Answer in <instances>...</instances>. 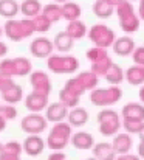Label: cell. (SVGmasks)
<instances>
[{
	"instance_id": "6da1fadb",
	"label": "cell",
	"mask_w": 144,
	"mask_h": 160,
	"mask_svg": "<svg viewBox=\"0 0 144 160\" xmlns=\"http://www.w3.org/2000/svg\"><path fill=\"white\" fill-rule=\"evenodd\" d=\"M115 12L119 19V27L126 34H132V33H137L140 30L141 19H140L138 12L135 11V6L132 5V2L122 0L115 8Z\"/></svg>"
},
{
	"instance_id": "7a4b0ae2",
	"label": "cell",
	"mask_w": 144,
	"mask_h": 160,
	"mask_svg": "<svg viewBox=\"0 0 144 160\" xmlns=\"http://www.w3.org/2000/svg\"><path fill=\"white\" fill-rule=\"evenodd\" d=\"M90 103L98 107H108L116 104L122 98V90L119 86H110L105 89H98L90 92Z\"/></svg>"
},
{
	"instance_id": "3957f363",
	"label": "cell",
	"mask_w": 144,
	"mask_h": 160,
	"mask_svg": "<svg viewBox=\"0 0 144 160\" xmlns=\"http://www.w3.org/2000/svg\"><path fill=\"white\" fill-rule=\"evenodd\" d=\"M79 67V62L71 54H51L47 59V68L54 75L74 73Z\"/></svg>"
},
{
	"instance_id": "277c9868",
	"label": "cell",
	"mask_w": 144,
	"mask_h": 160,
	"mask_svg": "<svg viewBox=\"0 0 144 160\" xmlns=\"http://www.w3.org/2000/svg\"><path fill=\"white\" fill-rule=\"evenodd\" d=\"M87 36H89L90 42L95 44V47L105 48V50L110 48V47L115 44V41H116L115 31H113L110 27H107L105 23H96V25H93V27L89 30Z\"/></svg>"
},
{
	"instance_id": "5b68a950",
	"label": "cell",
	"mask_w": 144,
	"mask_h": 160,
	"mask_svg": "<svg viewBox=\"0 0 144 160\" xmlns=\"http://www.w3.org/2000/svg\"><path fill=\"white\" fill-rule=\"evenodd\" d=\"M48 126V120L41 113H28L20 121V129L28 135H39Z\"/></svg>"
},
{
	"instance_id": "8992f818",
	"label": "cell",
	"mask_w": 144,
	"mask_h": 160,
	"mask_svg": "<svg viewBox=\"0 0 144 160\" xmlns=\"http://www.w3.org/2000/svg\"><path fill=\"white\" fill-rule=\"evenodd\" d=\"M30 82H31V92L41 93V95H50L51 92V81L45 72L42 70H34L30 75Z\"/></svg>"
},
{
	"instance_id": "52a82bcc",
	"label": "cell",
	"mask_w": 144,
	"mask_h": 160,
	"mask_svg": "<svg viewBox=\"0 0 144 160\" xmlns=\"http://www.w3.org/2000/svg\"><path fill=\"white\" fill-rule=\"evenodd\" d=\"M54 52V44L48 38H36L30 44V53L39 59H48Z\"/></svg>"
},
{
	"instance_id": "ba28073f",
	"label": "cell",
	"mask_w": 144,
	"mask_h": 160,
	"mask_svg": "<svg viewBox=\"0 0 144 160\" xmlns=\"http://www.w3.org/2000/svg\"><path fill=\"white\" fill-rule=\"evenodd\" d=\"M68 112H70V109L65 106V104H62L60 101H57V103H51V104H48V107L45 109V118H47L50 123H60V121H64L67 117H68Z\"/></svg>"
},
{
	"instance_id": "9c48e42d",
	"label": "cell",
	"mask_w": 144,
	"mask_h": 160,
	"mask_svg": "<svg viewBox=\"0 0 144 160\" xmlns=\"http://www.w3.org/2000/svg\"><path fill=\"white\" fill-rule=\"evenodd\" d=\"M135 48H137V44H135V41L130 36L116 38L115 44L112 45L113 53L118 54V56H132L133 52H135Z\"/></svg>"
},
{
	"instance_id": "30bf717a",
	"label": "cell",
	"mask_w": 144,
	"mask_h": 160,
	"mask_svg": "<svg viewBox=\"0 0 144 160\" xmlns=\"http://www.w3.org/2000/svg\"><path fill=\"white\" fill-rule=\"evenodd\" d=\"M25 107L33 113H39L41 110H45L48 107V97L31 92L25 97Z\"/></svg>"
},
{
	"instance_id": "8fae6325",
	"label": "cell",
	"mask_w": 144,
	"mask_h": 160,
	"mask_svg": "<svg viewBox=\"0 0 144 160\" xmlns=\"http://www.w3.org/2000/svg\"><path fill=\"white\" fill-rule=\"evenodd\" d=\"M3 33H5V36H6L9 41H12V42H20V41L26 39L25 34H23L20 20H16V19H9V20L5 22Z\"/></svg>"
},
{
	"instance_id": "7c38bea8",
	"label": "cell",
	"mask_w": 144,
	"mask_h": 160,
	"mask_svg": "<svg viewBox=\"0 0 144 160\" xmlns=\"http://www.w3.org/2000/svg\"><path fill=\"white\" fill-rule=\"evenodd\" d=\"M23 152L28 154L30 157H36L39 156L44 149H45V142L39 137V135H28L25 140H23Z\"/></svg>"
},
{
	"instance_id": "4fadbf2b",
	"label": "cell",
	"mask_w": 144,
	"mask_h": 160,
	"mask_svg": "<svg viewBox=\"0 0 144 160\" xmlns=\"http://www.w3.org/2000/svg\"><path fill=\"white\" fill-rule=\"evenodd\" d=\"M112 146L115 149V152L119 156V154H127L130 152L132 146H133V138L130 134L124 132V134H116L113 142H112Z\"/></svg>"
},
{
	"instance_id": "5bb4252c",
	"label": "cell",
	"mask_w": 144,
	"mask_h": 160,
	"mask_svg": "<svg viewBox=\"0 0 144 160\" xmlns=\"http://www.w3.org/2000/svg\"><path fill=\"white\" fill-rule=\"evenodd\" d=\"M70 142H71V145H73V148H76V149H82V151H87V149H93V146H95V138H93V135L92 134H89V132H76V134H73L71 135V138H70Z\"/></svg>"
},
{
	"instance_id": "9a60e30c",
	"label": "cell",
	"mask_w": 144,
	"mask_h": 160,
	"mask_svg": "<svg viewBox=\"0 0 144 160\" xmlns=\"http://www.w3.org/2000/svg\"><path fill=\"white\" fill-rule=\"evenodd\" d=\"M67 121L71 128H82L87 121H89V112L84 107H73L68 112Z\"/></svg>"
},
{
	"instance_id": "2e32d148",
	"label": "cell",
	"mask_w": 144,
	"mask_h": 160,
	"mask_svg": "<svg viewBox=\"0 0 144 160\" xmlns=\"http://www.w3.org/2000/svg\"><path fill=\"white\" fill-rule=\"evenodd\" d=\"M92 152H93V157H96L98 160H116V156H118L115 152L112 143H107V142L96 143Z\"/></svg>"
},
{
	"instance_id": "e0dca14e",
	"label": "cell",
	"mask_w": 144,
	"mask_h": 160,
	"mask_svg": "<svg viewBox=\"0 0 144 160\" xmlns=\"http://www.w3.org/2000/svg\"><path fill=\"white\" fill-rule=\"evenodd\" d=\"M121 117L144 121V104L143 103H127V104H124L121 109Z\"/></svg>"
},
{
	"instance_id": "ac0fdd59",
	"label": "cell",
	"mask_w": 144,
	"mask_h": 160,
	"mask_svg": "<svg viewBox=\"0 0 144 160\" xmlns=\"http://www.w3.org/2000/svg\"><path fill=\"white\" fill-rule=\"evenodd\" d=\"M54 50H57L59 53H68L71 48H73V44L74 41L68 36V33L64 30V31H59L56 36H54Z\"/></svg>"
},
{
	"instance_id": "d6986e66",
	"label": "cell",
	"mask_w": 144,
	"mask_h": 160,
	"mask_svg": "<svg viewBox=\"0 0 144 160\" xmlns=\"http://www.w3.org/2000/svg\"><path fill=\"white\" fill-rule=\"evenodd\" d=\"M65 31L68 33V36H70L73 41H79V39H82L84 36H87V33H89L87 25H85L82 20H73V22H68Z\"/></svg>"
},
{
	"instance_id": "ffe728a7",
	"label": "cell",
	"mask_w": 144,
	"mask_h": 160,
	"mask_svg": "<svg viewBox=\"0 0 144 160\" xmlns=\"http://www.w3.org/2000/svg\"><path fill=\"white\" fill-rule=\"evenodd\" d=\"M20 12L26 19H34L36 16L42 14V5L39 0H23L20 3Z\"/></svg>"
},
{
	"instance_id": "44dd1931",
	"label": "cell",
	"mask_w": 144,
	"mask_h": 160,
	"mask_svg": "<svg viewBox=\"0 0 144 160\" xmlns=\"http://www.w3.org/2000/svg\"><path fill=\"white\" fill-rule=\"evenodd\" d=\"M126 81L130 86H144V67L133 64L126 70Z\"/></svg>"
},
{
	"instance_id": "7402d4cb",
	"label": "cell",
	"mask_w": 144,
	"mask_h": 160,
	"mask_svg": "<svg viewBox=\"0 0 144 160\" xmlns=\"http://www.w3.org/2000/svg\"><path fill=\"white\" fill-rule=\"evenodd\" d=\"M20 12V3L16 0H0V16L5 19H14Z\"/></svg>"
},
{
	"instance_id": "603a6c76",
	"label": "cell",
	"mask_w": 144,
	"mask_h": 160,
	"mask_svg": "<svg viewBox=\"0 0 144 160\" xmlns=\"http://www.w3.org/2000/svg\"><path fill=\"white\" fill-rule=\"evenodd\" d=\"M62 6V17L67 20V22H73V20H79L81 14H82V9L78 3L74 2H67Z\"/></svg>"
},
{
	"instance_id": "cb8c5ba5",
	"label": "cell",
	"mask_w": 144,
	"mask_h": 160,
	"mask_svg": "<svg viewBox=\"0 0 144 160\" xmlns=\"http://www.w3.org/2000/svg\"><path fill=\"white\" fill-rule=\"evenodd\" d=\"M104 78H105V81H107L108 84H112V86H119V84L126 79V70H122L121 65H118V64L113 62V65L110 67V70L107 72V75H105Z\"/></svg>"
},
{
	"instance_id": "d4e9b609",
	"label": "cell",
	"mask_w": 144,
	"mask_h": 160,
	"mask_svg": "<svg viewBox=\"0 0 144 160\" xmlns=\"http://www.w3.org/2000/svg\"><path fill=\"white\" fill-rule=\"evenodd\" d=\"M22 100H23V90H22V87L19 84H14L11 89H8V90H5L2 93V101H5L6 104H12L14 106V104H17Z\"/></svg>"
},
{
	"instance_id": "484cf974",
	"label": "cell",
	"mask_w": 144,
	"mask_h": 160,
	"mask_svg": "<svg viewBox=\"0 0 144 160\" xmlns=\"http://www.w3.org/2000/svg\"><path fill=\"white\" fill-rule=\"evenodd\" d=\"M76 78L82 82V86L85 87V90H87V92L95 90L96 86H98V81H99V76L95 75L92 70H84V72L78 73V75H76Z\"/></svg>"
},
{
	"instance_id": "4316f807",
	"label": "cell",
	"mask_w": 144,
	"mask_h": 160,
	"mask_svg": "<svg viewBox=\"0 0 144 160\" xmlns=\"http://www.w3.org/2000/svg\"><path fill=\"white\" fill-rule=\"evenodd\" d=\"M42 14L47 17L51 23H56L60 19H64L62 17V6L59 3H54V2L53 3H48V5H45L42 8Z\"/></svg>"
},
{
	"instance_id": "83f0119b",
	"label": "cell",
	"mask_w": 144,
	"mask_h": 160,
	"mask_svg": "<svg viewBox=\"0 0 144 160\" xmlns=\"http://www.w3.org/2000/svg\"><path fill=\"white\" fill-rule=\"evenodd\" d=\"M14 64H16V76H26L33 73V64L28 58L17 56L14 58Z\"/></svg>"
},
{
	"instance_id": "f1b7e54d",
	"label": "cell",
	"mask_w": 144,
	"mask_h": 160,
	"mask_svg": "<svg viewBox=\"0 0 144 160\" xmlns=\"http://www.w3.org/2000/svg\"><path fill=\"white\" fill-rule=\"evenodd\" d=\"M92 9H93V14H95L96 17H99V19H108L115 12V8L110 6V5H107L104 0H95Z\"/></svg>"
},
{
	"instance_id": "f546056e",
	"label": "cell",
	"mask_w": 144,
	"mask_h": 160,
	"mask_svg": "<svg viewBox=\"0 0 144 160\" xmlns=\"http://www.w3.org/2000/svg\"><path fill=\"white\" fill-rule=\"evenodd\" d=\"M122 128V121L116 120V121H108V123H101L99 124V132L104 137H113L118 134V131Z\"/></svg>"
},
{
	"instance_id": "4dcf8cb0",
	"label": "cell",
	"mask_w": 144,
	"mask_h": 160,
	"mask_svg": "<svg viewBox=\"0 0 144 160\" xmlns=\"http://www.w3.org/2000/svg\"><path fill=\"white\" fill-rule=\"evenodd\" d=\"M64 89H67L68 92H71L73 95H76V97H82L87 90H85V87L82 86V82L76 78V76H73V78H70V79H67V82L64 84Z\"/></svg>"
},
{
	"instance_id": "1f68e13d",
	"label": "cell",
	"mask_w": 144,
	"mask_h": 160,
	"mask_svg": "<svg viewBox=\"0 0 144 160\" xmlns=\"http://www.w3.org/2000/svg\"><path fill=\"white\" fill-rule=\"evenodd\" d=\"M79 97H76V95H73L71 92H68L67 89H60L59 90V101L62 103V104H65V106L68 107V109H73V107H78L79 104Z\"/></svg>"
},
{
	"instance_id": "d6a6232c",
	"label": "cell",
	"mask_w": 144,
	"mask_h": 160,
	"mask_svg": "<svg viewBox=\"0 0 144 160\" xmlns=\"http://www.w3.org/2000/svg\"><path fill=\"white\" fill-rule=\"evenodd\" d=\"M68 142H70V138H65V137H59V135H51V134H48L47 137V146L50 149H53V151H62L67 145H68Z\"/></svg>"
},
{
	"instance_id": "836d02e7",
	"label": "cell",
	"mask_w": 144,
	"mask_h": 160,
	"mask_svg": "<svg viewBox=\"0 0 144 160\" xmlns=\"http://www.w3.org/2000/svg\"><path fill=\"white\" fill-rule=\"evenodd\" d=\"M112 65H113V61H112L110 56H108V58H105V59H102V61H98L95 64H92V68H90V70H92L95 75H98V76H105Z\"/></svg>"
},
{
	"instance_id": "e575fe53",
	"label": "cell",
	"mask_w": 144,
	"mask_h": 160,
	"mask_svg": "<svg viewBox=\"0 0 144 160\" xmlns=\"http://www.w3.org/2000/svg\"><path fill=\"white\" fill-rule=\"evenodd\" d=\"M50 134L51 135H59V137H65V138H71V126L68 123H56L51 129H50Z\"/></svg>"
},
{
	"instance_id": "d590c367",
	"label": "cell",
	"mask_w": 144,
	"mask_h": 160,
	"mask_svg": "<svg viewBox=\"0 0 144 160\" xmlns=\"http://www.w3.org/2000/svg\"><path fill=\"white\" fill-rule=\"evenodd\" d=\"M144 121L141 120H132V118H122V128L126 129L127 134H140V131L143 129Z\"/></svg>"
},
{
	"instance_id": "8d00e7d4",
	"label": "cell",
	"mask_w": 144,
	"mask_h": 160,
	"mask_svg": "<svg viewBox=\"0 0 144 160\" xmlns=\"http://www.w3.org/2000/svg\"><path fill=\"white\" fill-rule=\"evenodd\" d=\"M87 61H90V64H95L98 61H102L105 58H108V53L105 48H99V47H93V48H89L87 53H85Z\"/></svg>"
},
{
	"instance_id": "74e56055",
	"label": "cell",
	"mask_w": 144,
	"mask_h": 160,
	"mask_svg": "<svg viewBox=\"0 0 144 160\" xmlns=\"http://www.w3.org/2000/svg\"><path fill=\"white\" fill-rule=\"evenodd\" d=\"M96 120L98 123H108V121H116L119 120V113L113 109H104V110H99L98 115H96Z\"/></svg>"
},
{
	"instance_id": "f35d334b",
	"label": "cell",
	"mask_w": 144,
	"mask_h": 160,
	"mask_svg": "<svg viewBox=\"0 0 144 160\" xmlns=\"http://www.w3.org/2000/svg\"><path fill=\"white\" fill-rule=\"evenodd\" d=\"M0 75L8 76V78H14L16 76V64L14 59H2L0 61Z\"/></svg>"
},
{
	"instance_id": "ab89813d",
	"label": "cell",
	"mask_w": 144,
	"mask_h": 160,
	"mask_svg": "<svg viewBox=\"0 0 144 160\" xmlns=\"http://www.w3.org/2000/svg\"><path fill=\"white\" fill-rule=\"evenodd\" d=\"M33 23H34V30H36V33H47L48 30L51 28V25H53L44 14L36 16V17L33 19Z\"/></svg>"
},
{
	"instance_id": "60d3db41",
	"label": "cell",
	"mask_w": 144,
	"mask_h": 160,
	"mask_svg": "<svg viewBox=\"0 0 144 160\" xmlns=\"http://www.w3.org/2000/svg\"><path fill=\"white\" fill-rule=\"evenodd\" d=\"M2 152L14 154V156H20V154L23 152V145H22V143H19V142H14V140L6 142V143L3 145V151H2Z\"/></svg>"
},
{
	"instance_id": "b9f144b4",
	"label": "cell",
	"mask_w": 144,
	"mask_h": 160,
	"mask_svg": "<svg viewBox=\"0 0 144 160\" xmlns=\"http://www.w3.org/2000/svg\"><path fill=\"white\" fill-rule=\"evenodd\" d=\"M0 115L6 120V121H9V120H14L16 117H17V109L12 106V104H2L0 106Z\"/></svg>"
},
{
	"instance_id": "7bdbcfd3",
	"label": "cell",
	"mask_w": 144,
	"mask_h": 160,
	"mask_svg": "<svg viewBox=\"0 0 144 160\" xmlns=\"http://www.w3.org/2000/svg\"><path fill=\"white\" fill-rule=\"evenodd\" d=\"M20 23H22V30H23L25 38H30V36H33V34L36 33V30H34V23H33V19H26V17H23V19H20Z\"/></svg>"
},
{
	"instance_id": "ee69618b",
	"label": "cell",
	"mask_w": 144,
	"mask_h": 160,
	"mask_svg": "<svg viewBox=\"0 0 144 160\" xmlns=\"http://www.w3.org/2000/svg\"><path fill=\"white\" fill-rule=\"evenodd\" d=\"M132 59H133V62H135L137 65L144 67V45L135 48V52H133V54H132Z\"/></svg>"
},
{
	"instance_id": "f6af8a7d",
	"label": "cell",
	"mask_w": 144,
	"mask_h": 160,
	"mask_svg": "<svg viewBox=\"0 0 144 160\" xmlns=\"http://www.w3.org/2000/svg\"><path fill=\"white\" fill-rule=\"evenodd\" d=\"M14 84H16V82L12 81V78H8V76H3V75H0V93H3L5 90L11 89Z\"/></svg>"
},
{
	"instance_id": "bcb514c9",
	"label": "cell",
	"mask_w": 144,
	"mask_h": 160,
	"mask_svg": "<svg viewBox=\"0 0 144 160\" xmlns=\"http://www.w3.org/2000/svg\"><path fill=\"white\" fill-rule=\"evenodd\" d=\"M47 160H67V156L62 152V151H53Z\"/></svg>"
},
{
	"instance_id": "7dc6e473",
	"label": "cell",
	"mask_w": 144,
	"mask_h": 160,
	"mask_svg": "<svg viewBox=\"0 0 144 160\" xmlns=\"http://www.w3.org/2000/svg\"><path fill=\"white\" fill-rule=\"evenodd\" d=\"M116 160H141V157H140L138 154H130V152H127V154H119V156H116Z\"/></svg>"
},
{
	"instance_id": "c3c4849f",
	"label": "cell",
	"mask_w": 144,
	"mask_h": 160,
	"mask_svg": "<svg viewBox=\"0 0 144 160\" xmlns=\"http://www.w3.org/2000/svg\"><path fill=\"white\" fill-rule=\"evenodd\" d=\"M0 160H20V156H14V154L2 152V154H0Z\"/></svg>"
},
{
	"instance_id": "681fc988",
	"label": "cell",
	"mask_w": 144,
	"mask_h": 160,
	"mask_svg": "<svg viewBox=\"0 0 144 160\" xmlns=\"http://www.w3.org/2000/svg\"><path fill=\"white\" fill-rule=\"evenodd\" d=\"M138 16L140 19L144 20V0H140V6H138Z\"/></svg>"
},
{
	"instance_id": "f907efd6",
	"label": "cell",
	"mask_w": 144,
	"mask_h": 160,
	"mask_svg": "<svg viewBox=\"0 0 144 160\" xmlns=\"http://www.w3.org/2000/svg\"><path fill=\"white\" fill-rule=\"evenodd\" d=\"M138 156L144 160V140H140V145H138Z\"/></svg>"
},
{
	"instance_id": "816d5d0a",
	"label": "cell",
	"mask_w": 144,
	"mask_h": 160,
	"mask_svg": "<svg viewBox=\"0 0 144 160\" xmlns=\"http://www.w3.org/2000/svg\"><path fill=\"white\" fill-rule=\"evenodd\" d=\"M6 53H8V47H6V44H3L0 41V58H3Z\"/></svg>"
},
{
	"instance_id": "f5cc1de1",
	"label": "cell",
	"mask_w": 144,
	"mask_h": 160,
	"mask_svg": "<svg viewBox=\"0 0 144 160\" xmlns=\"http://www.w3.org/2000/svg\"><path fill=\"white\" fill-rule=\"evenodd\" d=\"M104 2H105L107 5H110V6H113V8H116V6H118V5H119V3H121L122 0H104Z\"/></svg>"
},
{
	"instance_id": "db71d44e",
	"label": "cell",
	"mask_w": 144,
	"mask_h": 160,
	"mask_svg": "<svg viewBox=\"0 0 144 160\" xmlns=\"http://www.w3.org/2000/svg\"><path fill=\"white\" fill-rule=\"evenodd\" d=\"M5 128H6V120L0 115V132H2V131H5Z\"/></svg>"
},
{
	"instance_id": "11a10c76",
	"label": "cell",
	"mask_w": 144,
	"mask_h": 160,
	"mask_svg": "<svg viewBox=\"0 0 144 160\" xmlns=\"http://www.w3.org/2000/svg\"><path fill=\"white\" fill-rule=\"evenodd\" d=\"M138 97H140V101L144 104V86H141V89H140V93H138Z\"/></svg>"
},
{
	"instance_id": "9f6ffc18",
	"label": "cell",
	"mask_w": 144,
	"mask_h": 160,
	"mask_svg": "<svg viewBox=\"0 0 144 160\" xmlns=\"http://www.w3.org/2000/svg\"><path fill=\"white\" fill-rule=\"evenodd\" d=\"M138 137H140V140H144V124H143V129H141L140 134H138Z\"/></svg>"
},
{
	"instance_id": "6f0895ef",
	"label": "cell",
	"mask_w": 144,
	"mask_h": 160,
	"mask_svg": "<svg viewBox=\"0 0 144 160\" xmlns=\"http://www.w3.org/2000/svg\"><path fill=\"white\" fill-rule=\"evenodd\" d=\"M67 2H70V0H54V3H60V5H64Z\"/></svg>"
},
{
	"instance_id": "680465c9",
	"label": "cell",
	"mask_w": 144,
	"mask_h": 160,
	"mask_svg": "<svg viewBox=\"0 0 144 160\" xmlns=\"http://www.w3.org/2000/svg\"><path fill=\"white\" fill-rule=\"evenodd\" d=\"M2 151H3V143L0 142V154H2Z\"/></svg>"
},
{
	"instance_id": "91938a15",
	"label": "cell",
	"mask_w": 144,
	"mask_h": 160,
	"mask_svg": "<svg viewBox=\"0 0 144 160\" xmlns=\"http://www.w3.org/2000/svg\"><path fill=\"white\" fill-rule=\"evenodd\" d=\"M2 34H3V28H2V25H0V38H2Z\"/></svg>"
},
{
	"instance_id": "94428289",
	"label": "cell",
	"mask_w": 144,
	"mask_h": 160,
	"mask_svg": "<svg viewBox=\"0 0 144 160\" xmlns=\"http://www.w3.org/2000/svg\"><path fill=\"white\" fill-rule=\"evenodd\" d=\"M85 160H98L96 157H89V159H85Z\"/></svg>"
},
{
	"instance_id": "6125c7cd",
	"label": "cell",
	"mask_w": 144,
	"mask_h": 160,
	"mask_svg": "<svg viewBox=\"0 0 144 160\" xmlns=\"http://www.w3.org/2000/svg\"><path fill=\"white\" fill-rule=\"evenodd\" d=\"M0 106H2V93H0Z\"/></svg>"
},
{
	"instance_id": "be15d7a7",
	"label": "cell",
	"mask_w": 144,
	"mask_h": 160,
	"mask_svg": "<svg viewBox=\"0 0 144 160\" xmlns=\"http://www.w3.org/2000/svg\"><path fill=\"white\" fill-rule=\"evenodd\" d=\"M129 2H135V0H129Z\"/></svg>"
}]
</instances>
